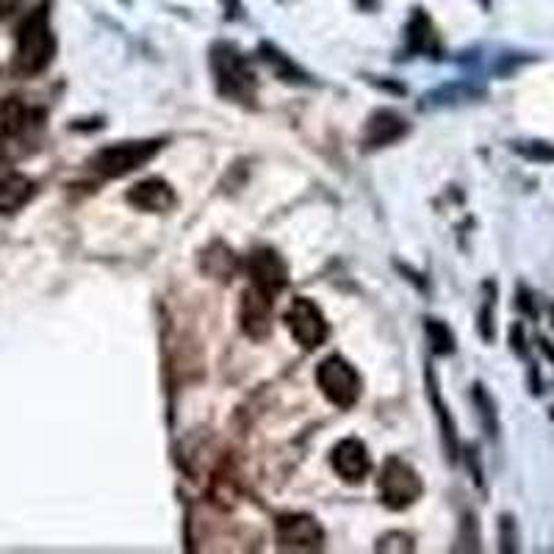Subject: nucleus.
Here are the masks:
<instances>
[{
  "instance_id": "3",
  "label": "nucleus",
  "mask_w": 554,
  "mask_h": 554,
  "mask_svg": "<svg viewBox=\"0 0 554 554\" xmlns=\"http://www.w3.org/2000/svg\"><path fill=\"white\" fill-rule=\"evenodd\" d=\"M161 150V142H117V145L100 147L95 156L89 158V169L100 178H122L133 169L147 164L150 158Z\"/></svg>"
},
{
  "instance_id": "11",
  "label": "nucleus",
  "mask_w": 554,
  "mask_h": 554,
  "mask_svg": "<svg viewBox=\"0 0 554 554\" xmlns=\"http://www.w3.org/2000/svg\"><path fill=\"white\" fill-rule=\"evenodd\" d=\"M408 133V122L399 117L397 111L380 109L374 111L369 122H366V133H363V145L366 147H386L399 142Z\"/></svg>"
},
{
  "instance_id": "13",
  "label": "nucleus",
  "mask_w": 554,
  "mask_h": 554,
  "mask_svg": "<svg viewBox=\"0 0 554 554\" xmlns=\"http://www.w3.org/2000/svg\"><path fill=\"white\" fill-rule=\"evenodd\" d=\"M37 194V183L25 175H6L0 178V214H14L20 211L31 197Z\"/></svg>"
},
{
  "instance_id": "4",
  "label": "nucleus",
  "mask_w": 554,
  "mask_h": 554,
  "mask_svg": "<svg viewBox=\"0 0 554 554\" xmlns=\"http://www.w3.org/2000/svg\"><path fill=\"white\" fill-rule=\"evenodd\" d=\"M377 488H380L383 505L391 510H405L422 496V477L402 458H388L380 471Z\"/></svg>"
},
{
  "instance_id": "8",
  "label": "nucleus",
  "mask_w": 554,
  "mask_h": 554,
  "mask_svg": "<svg viewBox=\"0 0 554 554\" xmlns=\"http://www.w3.org/2000/svg\"><path fill=\"white\" fill-rule=\"evenodd\" d=\"M247 272H250V280H253L255 289H261L269 297H277L280 291L286 289V283H289V269L283 264V258L275 250H269V247H258L250 255Z\"/></svg>"
},
{
  "instance_id": "1",
  "label": "nucleus",
  "mask_w": 554,
  "mask_h": 554,
  "mask_svg": "<svg viewBox=\"0 0 554 554\" xmlns=\"http://www.w3.org/2000/svg\"><path fill=\"white\" fill-rule=\"evenodd\" d=\"M56 56V37L50 28V17L45 9L31 12L17 31V53H14V67L17 73L37 75L48 67Z\"/></svg>"
},
{
  "instance_id": "18",
  "label": "nucleus",
  "mask_w": 554,
  "mask_h": 554,
  "mask_svg": "<svg viewBox=\"0 0 554 554\" xmlns=\"http://www.w3.org/2000/svg\"><path fill=\"white\" fill-rule=\"evenodd\" d=\"M427 386H430V399H433L435 413H438V419H441V435H444L446 452H449V458L455 460V452H458V446H455V427H452V419H449V413H446V405L441 402L438 386L433 383V372H427Z\"/></svg>"
},
{
  "instance_id": "14",
  "label": "nucleus",
  "mask_w": 554,
  "mask_h": 554,
  "mask_svg": "<svg viewBox=\"0 0 554 554\" xmlns=\"http://www.w3.org/2000/svg\"><path fill=\"white\" fill-rule=\"evenodd\" d=\"M261 59L272 67V73H275L277 78H283V81H289V84H311L308 73H305L302 67H297L286 53L272 48V45H261Z\"/></svg>"
},
{
  "instance_id": "5",
  "label": "nucleus",
  "mask_w": 554,
  "mask_h": 554,
  "mask_svg": "<svg viewBox=\"0 0 554 554\" xmlns=\"http://www.w3.org/2000/svg\"><path fill=\"white\" fill-rule=\"evenodd\" d=\"M316 383H319V388L325 391V397L336 408H352L358 402V397H361V374L352 369V363L338 358V355L319 363Z\"/></svg>"
},
{
  "instance_id": "12",
  "label": "nucleus",
  "mask_w": 554,
  "mask_h": 554,
  "mask_svg": "<svg viewBox=\"0 0 554 554\" xmlns=\"http://www.w3.org/2000/svg\"><path fill=\"white\" fill-rule=\"evenodd\" d=\"M128 203L139 211H169V205L175 203V194H172V186L158 178H150V181H142L133 186L128 192Z\"/></svg>"
},
{
  "instance_id": "9",
  "label": "nucleus",
  "mask_w": 554,
  "mask_h": 554,
  "mask_svg": "<svg viewBox=\"0 0 554 554\" xmlns=\"http://www.w3.org/2000/svg\"><path fill=\"white\" fill-rule=\"evenodd\" d=\"M272 300L275 297H269L255 286L241 294V330L255 341L266 338L272 330Z\"/></svg>"
},
{
  "instance_id": "17",
  "label": "nucleus",
  "mask_w": 554,
  "mask_h": 554,
  "mask_svg": "<svg viewBox=\"0 0 554 554\" xmlns=\"http://www.w3.org/2000/svg\"><path fill=\"white\" fill-rule=\"evenodd\" d=\"M236 266H239V261H236V255L230 253L225 244H214V247L203 255L205 272L214 277H222V280H228V277L236 272Z\"/></svg>"
},
{
  "instance_id": "16",
  "label": "nucleus",
  "mask_w": 554,
  "mask_h": 554,
  "mask_svg": "<svg viewBox=\"0 0 554 554\" xmlns=\"http://www.w3.org/2000/svg\"><path fill=\"white\" fill-rule=\"evenodd\" d=\"M408 45L410 50H416V53H433L435 50V28L433 23H430V17H427L422 9L413 14V20H410Z\"/></svg>"
},
{
  "instance_id": "15",
  "label": "nucleus",
  "mask_w": 554,
  "mask_h": 554,
  "mask_svg": "<svg viewBox=\"0 0 554 554\" xmlns=\"http://www.w3.org/2000/svg\"><path fill=\"white\" fill-rule=\"evenodd\" d=\"M28 125V109L20 97H0V139L17 136Z\"/></svg>"
},
{
  "instance_id": "10",
  "label": "nucleus",
  "mask_w": 554,
  "mask_h": 554,
  "mask_svg": "<svg viewBox=\"0 0 554 554\" xmlns=\"http://www.w3.org/2000/svg\"><path fill=\"white\" fill-rule=\"evenodd\" d=\"M330 463H333L338 477H344V480L350 482H361L372 471L369 449L358 438H347V441L336 444V449L330 452Z\"/></svg>"
},
{
  "instance_id": "20",
  "label": "nucleus",
  "mask_w": 554,
  "mask_h": 554,
  "mask_svg": "<svg viewBox=\"0 0 554 554\" xmlns=\"http://www.w3.org/2000/svg\"><path fill=\"white\" fill-rule=\"evenodd\" d=\"M399 543H410L413 546V538L405 535V532H391V535H383L380 541H377V552H388V549H394V552H408L405 546H399Z\"/></svg>"
},
{
  "instance_id": "2",
  "label": "nucleus",
  "mask_w": 554,
  "mask_h": 554,
  "mask_svg": "<svg viewBox=\"0 0 554 554\" xmlns=\"http://www.w3.org/2000/svg\"><path fill=\"white\" fill-rule=\"evenodd\" d=\"M211 70L217 78L219 95L230 100H253L255 75L239 48H233L230 42H217L211 48Z\"/></svg>"
},
{
  "instance_id": "19",
  "label": "nucleus",
  "mask_w": 554,
  "mask_h": 554,
  "mask_svg": "<svg viewBox=\"0 0 554 554\" xmlns=\"http://www.w3.org/2000/svg\"><path fill=\"white\" fill-rule=\"evenodd\" d=\"M427 333H430V338H433V347L435 352H441V355H449V352L455 350V338H452V333H449V327L444 325V322H427Z\"/></svg>"
},
{
  "instance_id": "7",
  "label": "nucleus",
  "mask_w": 554,
  "mask_h": 554,
  "mask_svg": "<svg viewBox=\"0 0 554 554\" xmlns=\"http://www.w3.org/2000/svg\"><path fill=\"white\" fill-rule=\"evenodd\" d=\"M286 325H289L294 341L305 347V350H316L322 347L327 338V322L325 314L319 311V305L308 297H300L294 300V305L286 314Z\"/></svg>"
},
{
  "instance_id": "6",
  "label": "nucleus",
  "mask_w": 554,
  "mask_h": 554,
  "mask_svg": "<svg viewBox=\"0 0 554 554\" xmlns=\"http://www.w3.org/2000/svg\"><path fill=\"white\" fill-rule=\"evenodd\" d=\"M277 546L283 552H316L325 546V530L314 516L289 513L277 518Z\"/></svg>"
},
{
  "instance_id": "21",
  "label": "nucleus",
  "mask_w": 554,
  "mask_h": 554,
  "mask_svg": "<svg viewBox=\"0 0 554 554\" xmlns=\"http://www.w3.org/2000/svg\"><path fill=\"white\" fill-rule=\"evenodd\" d=\"M23 0H0V20L3 17H9L12 12H17V6H20Z\"/></svg>"
}]
</instances>
